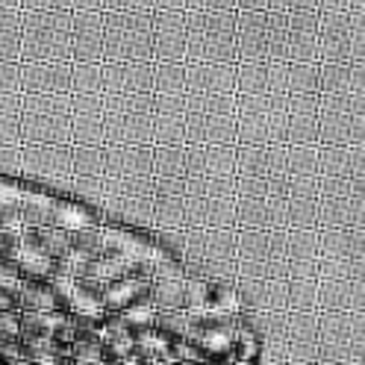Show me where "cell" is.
Listing matches in <instances>:
<instances>
[{
  "label": "cell",
  "mask_w": 365,
  "mask_h": 365,
  "mask_svg": "<svg viewBox=\"0 0 365 365\" xmlns=\"http://www.w3.org/2000/svg\"><path fill=\"white\" fill-rule=\"evenodd\" d=\"M186 62L236 65V12H186Z\"/></svg>",
  "instance_id": "cell-1"
},
{
  "label": "cell",
  "mask_w": 365,
  "mask_h": 365,
  "mask_svg": "<svg viewBox=\"0 0 365 365\" xmlns=\"http://www.w3.org/2000/svg\"><path fill=\"white\" fill-rule=\"evenodd\" d=\"M156 95H103V145H153Z\"/></svg>",
  "instance_id": "cell-2"
},
{
  "label": "cell",
  "mask_w": 365,
  "mask_h": 365,
  "mask_svg": "<svg viewBox=\"0 0 365 365\" xmlns=\"http://www.w3.org/2000/svg\"><path fill=\"white\" fill-rule=\"evenodd\" d=\"M21 62H71V12H21Z\"/></svg>",
  "instance_id": "cell-3"
},
{
  "label": "cell",
  "mask_w": 365,
  "mask_h": 365,
  "mask_svg": "<svg viewBox=\"0 0 365 365\" xmlns=\"http://www.w3.org/2000/svg\"><path fill=\"white\" fill-rule=\"evenodd\" d=\"M21 145H71V95H21Z\"/></svg>",
  "instance_id": "cell-4"
},
{
  "label": "cell",
  "mask_w": 365,
  "mask_h": 365,
  "mask_svg": "<svg viewBox=\"0 0 365 365\" xmlns=\"http://www.w3.org/2000/svg\"><path fill=\"white\" fill-rule=\"evenodd\" d=\"M103 62H153V12H103Z\"/></svg>",
  "instance_id": "cell-5"
},
{
  "label": "cell",
  "mask_w": 365,
  "mask_h": 365,
  "mask_svg": "<svg viewBox=\"0 0 365 365\" xmlns=\"http://www.w3.org/2000/svg\"><path fill=\"white\" fill-rule=\"evenodd\" d=\"M21 180L56 197L71 195V145H21Z\"/></svg>",
  "instance_id": "cell-6"
},
{
  "label": "cell",
  "mask_w": 365,
  "mask_h": 365,
  "mask_svg": "<svg viewBox=\"0 0 365 365\" xmlns=\"http://www.w3.org/2000/svg\"><path fill=\"white\" fill-rule=\"evenodd\" d=\"M362 56V21L359 15H318V62L359 65Z\"/></svg>",
  "instance_id": "cell-7"
},
{
  "label": "cell",
  "mask_w": 365,
  "mask_h": 365,
  "mask_svg": "<svg viewBox=\"0 0 365 365\" xmlns=\"http://www.w3.org/2000/svg\"><path fill=\"white\" fill-rule=\"evenodd\" d=\"M103 177L153 180V145H103Z\"/></svg>",
  "instance_id": "cell-8"
},
{
  "label": "cell",
  "mask_w": 365,
  "mask_h": 365,
  "mask_svg": "<svg viewBox=\"0 0 365 365\" xmlns=\"http://www.w3.org/2000/svg\"><path fill=\"white\" fill-rule=\"evenodd\" d=\"M103 95H153V62H101Z\"/></svg>",
  "instance_id": "cell-9"
},
{
  "label": "cell",
  "mask_w": 365,
  "mask_h": 365,
  "mask_svg": "<svg viewBox=\"0 0 365 365\" xmlns=\"http://www.w3.org/2000/svg\"><path fill=\"white\" fill-rule=\"evenodd\" d=\"M21 95H71V62H21Z\"/></svg>",
  "instance_id": "cell-10"
},
{
  "label": "cell",
  "mask_w": 365,
  "mask_h": 365,
  "mask_svg": "<svg viewBox=\"0 0 365 365\" xmlns=\"http://www.w3.org/2000/svg\"><path fill=\"white\" fill-rule=\"evenodd\" d=\"M71 145L103 148V95H71Z\"/></svg>",
  "instance_id": "cell-11"
},
{
  "label": "cell",
  "mask_w": 365,
  "mask_h": 365,
  "mask_svg": "<svg viewBox=\"0 0 365 365\" xmlns=\"http://www.w3.org/2000/svg\"><path fill=\"white\" fill-rule=\"evenodd\" d=\"M153 62H186V12H153Z\"/></svg>",
  "instance_id": "cell-12"
},
{
  "label": "cell",
  "mask_w": 365,
  "mask_h": 365,
  "mask_svg": "<svg viewBox=\"0 0 365 365\" xmlns=\"http://www.w3.org/2000/svg\"><path fill=\"white\" fill-rule=\"evenodd\" d=\"M268 12H236V62H268Z\"/></svg>",
  "instance_id": "cell-13"
},
{
  "label": "cell",
  "mask_w": 365,
  "mask_h": 365,
  "mask_svg": "<svg viewBox=\"0 0 365 365\" xmlns=\"http://www.w3.org/2000/svg\"><path fill=\"white\" fill-rule=\"evenodd\" d=\"M186 145H236V115L186 109Z\"/></svg>",
  "instance_id": "cell-14"
},
{
  "label": "cell",
  "mask_w": 365,
  "mask_h": 365,
  "mask_svg": "<svg viewBox=\"0 0 365 365\" xmlns=\"http://www.w3.org/2000/svg\"><path fill=\"white\" fill-rule=\"evenodd\" d=\"M71 62H103V12H71Z\"/></svg>",
  "instance_id": "cell-15"
},
{
  "label": "cell",
  "mask_w": 365,
  "mask_h": 365,
  "mask_svg": "<svg viewBox=\"0 0 365 365\" xmlns=\"http://www.w3.org/2000/svg\"><path fill=\"white\" fill-rule=\"evenodd\" d=\"M186 177H236V145H186Z\"/></svg>",
  "instance_id": "cell-16"
},
{
  "label": "cell",
  "mask_w": 365,
  "mask_h": 365,
  "mask_svg": "<svg viewBox=\"0 0 365 365\" xmlns=\"http://www.w3.org/2000/svg\"><path fill=\"white\" fill-rule=\"evenodd\" d=\"M186 95H236V65L186 62Z\"/></svg>",
  "instance_id": "cell-17"
},
{
  "label": "cell",
  "mask_w": 365,
  "mask_h": 365,
  "mask_svg": "<svg viewBox=\"0 0 365 365\" xmlns=\"http://www.w3.org/2000/svg\"><path fill=\"white\" fill-rule=\"evenodd\" d=\"M150 301V274H130L124 280L109 283L101 294L103 312H124L135 304Z\"/></svg>",
  "instance_id": "cell-18"
},
{
  "label": "cell",
  "mask_w": 365,
  "mask_h": 365,
  "mask_svg": "<svg viewBox=\"0 0 365 365\" xmlns=\"http://www.w3.org/2000/svg\"><path fill=\"white\" fill-rule=\"evenodd\" d=\"M18 309L21 312H62V315L71 312L65 292H59L51 280H24V286L18 292Z\"/></svg>",
  "instance_id": "cell-19"
},
{
  "label": "cell",
  "mask_w": 365,
  "mask_h": 365,
  "mask_svg": "<svg viewBox=\"0 0 365 365\" xmlns=\"http://www.w3.org/2000/svg\"><path fill=\"white\" fill-rule=\"evenodd\" d=\"M318 86L322 98H362L359 65H327L318 62Z\"/></svg>",
  "instance_id": "cell-20"
},
{
  "label": "cell",
  "mask_w": 365,
  "mask_h": 365,
  "mask_svg": "<svg viewBox=\"0 0 365 365\" xmlns=\"http://www.w3.org/2000/svg\"><path fill=\"white\" fill-rule=\"evenodd\" d=\"M362 171V153L351 145H327L318 148V177H336V180H359Z\"/></svg>",
  "instance_id": "cell-21"
},
{
  "label": "cell",
  "mask_w": 365,
  "mask_h": 365,
  "mask_svg": "<svg viewBox=\"0 0 365 365\" xmlns=\"http://www.w3.org/2000/svg\"><path fill=\"white\" fill-rule=\"evenodd\" d=\"M101 212L83 207V203L71 200V197H56L53 212H51V227H59V230L77 233V230H88V227H98Z\"/></svg>",
  "instance_id": "cell-22"
},
{
  "label": "cell",
  "mask_w": 365,
  "mask_h": 365,
  "mask_svg": "<svg viewBox=\"0 0 365 365\" xmlns=\"http://www.w3.org/2000/svg\"><path fill=\"white\" fill-rule=\"evenodd\" d=\"M153 180H186V145H153Z\"/></svg>",
  "instance_id": "cell-23"
},
{
  "label": "cell",
  "mask_w": 365,
  "mask_h": 365,
  "mask_svg": "<svg viewBox=\"0 0 365 365\" xmlns=\"http://www.w3.org/2000/svg\"><path fill=\"white\" fill-rule=\"evenodd\" d=\"M0 62H21V9L0 12Z\"/></svg>",
  "instance_id": "cell-24"
},
{
  "label": "cell",
  "mask_w": 365,
  "mask_h": 365,
  "mask_svg": "<svg viewBox=\"0 0 365 365\" xmlns=\"http://www.w3.org/2000/svg\"><path fill=\"white\" fill-rule=\"evenodd\" d=\"M236 95H268V62H236Z\"/></svg>",
  "instance_id": "cell-25"
},
{
  "label": "cell",
  "mask_w": 365,
  "mask_h": 365,
  "mask_svg": "<svg viewBox=\"0 0 365 365\" xmlns=\"http://www.w3.org/2000/svg\"><path fill=\"white\" fill-rule=\"evenodd\" d=\"M68 359L74 365H103L106 354H103V341L101 333H77L74 341L68 345Z\"/></svg>",
  "instance_id": "cell-26"
},
{
  "label": "cell",
  "mask_w": 365,
  "mask_h": 365,
  "mask_svg": "<svg viewBox=\"0 0 365 365\" xmlns=\"http://www.w3.org/2000/svg\"><path fill=\"white\" fill-rule=\"evenodd\" d=\"M318 62H289L286 95H318Z\"/></svg>",
  "instance_id": "cell-27"
},
{
  "label": "cell",
  "mask_w": 365,
  "mask_h": 365,
  "mask_svg": "<svg viewBox=\"0 0 365 365\" xmlns=\"http://www.w3.org/2000/svg\"><path fill=\"white\" fill-rule=\"evenodd\" d=\"M286 177H318V145H286Z\"/></svg>",
  "instance_id": "cell-28"
},
{
  "label": "cell",
  "mask_w": 365,
  "mask_h": 365,
  "mask_svg": "<svg viewBox=\"0 0 365 365\" xmlns=\"http://www.w3.org/2000/svg\"><path fill=\"white\" fill-rule=\"evenodd\" d=\"M62 312H21V339H51Z\"/></svg>",
  "instance_id": "cell-29"
},
{
  "label": "cell",
  "mask_w": 365,
  "mask_h": 365,
  "mask_svg": "<svg viewBox=\"0 0 365 365\" xmlns=\"http://www.w3.org/2000/svg\"><path fill=\"white\" fill-rule=\"evenodd\" d=\"M71 174L74 177H103V148L71 145Z\"/></svg>",
  "instance_id": "cell-30"
},
{
  "label": "cell",
  "mask_w": 365,
  "mask_h": 365,
  "mask_svg": "<svg viewBox=\"0 0 365 365\" xmlns=\"http://www.w3.org/2000/svg\"><path fill=\"white\" fill-rule=\"evenodd\" d=\"M71 95H103L98 62H71Z\"/></svg>",
  "instance_id": "cell-31"
},
{
  "label": "cell",
  "mask_w": 365,
  "mask_h": 365,
  "mask_svg": "<svg viewBox=\"0 0 365 365\" xmlns=\"http://www.w3.org/2000/svg\"><path fill=\"white\" fill-rule=\"evenodd\" d=\"M118 322H121V324L133 333V339H135L139 333H145V330L153 327V322H156V309H153L150 301H148V304H135V307L118 312Z\"/></svg>",
  "instance_id": "cell-32"
},
{
  "label": "cell",
  "mask_w": 365,
  "mask_h": 365,
  "mask_svg": "<svg viewBox=\"0 0 365 365\" xmlns=\"http://www.w3.org/2000/svg\"><path fill=\"white\" fill-rule=\"evenodd\" d=\"M153 330L165 336L168 341H180L189 336V315L186 312H156Z\"/></svg>",
  "instance_id": "cell-33"
},
{
  "label": "cell",
  "mask_w": 365,
  "mask_h": 365,
  "mask_svg": "<svg viewBox=\"0 0 365 365\" xmlns=\"http://www.w3.org/2000/svg\"><path fill=\"white\" fill-rule=\"evenodd\" d=\"M21 341V309L0 312V345H18Z\"/></svg>",
  "instance_id": "cell-34"
},
{
  "label": "cell",
  "mask_w": 365,
  "mask_h": 365,
  "mask_svg": "<svg viewBox=\"0 0 365 365\" xmlns=\"http://www.w3.org/2000/svg\"><path fill=\"white\" fill-rule=\"evenodd\" d=\"M0 95H21V62H0Z\"/></svg>",
  "instance_id": "cell-35"
},
{
  "label": "cell",
  "mask_w": 365,
  "mask_h": 365,
  "mask_svg": "<svg viewBox=\"0 0 365 365\" xmlns=\"http://www.w3.org/2000/svg\"><path fill=\"white\" fill-rule=\"evenodd\" d=\"M0 177H21V145H0Z\"/></svg>",
  "instance_id": "cell-36"
},
{
  "label": "cell",
  "mask_w": 365,
  "mask_h": 365,
  "mask_svg": "<svg viewBox=\"0 0 365 365\" xmlns=\"http://www.w3.org/2000/svg\"><path fill=\"white\" fill-rule=\"evenodd\" d=\"M101 12H153V0H103Z\"/></svg>",
  "instance_id": "cell-37"
},
{
  "label": "cell",
  "mask_w": 365,
  "mask_h": 365,
  "mask_svg": "<svg viewBox=\"0 0 365 365\" xmlns=\"http://www.w3.org/2000/svg\"><path fill=\"white\" fill-rule=\"evenodd\" d=\"M24 286V274H21L15 259H0V289H21Z\"/></svg>",
  "instance_id": "cell-38"
},
{
  "label": "cell",
  "mask_w": 365,
  "mask_h": 365,
  "mask_svg": "<svg viewBox=\"0 0 365 365\" xmlns=\"http://www.w3.org/2000/svg\"><path fill=\"white\" fill-rule=\"evenodd\" d=\"M21 12H71V0H21Z\"/></svg>",
  "instance_id": "cell-39"
},
{
  "label": "cell",
  "mask_w": 365,
  "mask_h": 365,
  "mask_svg": "<svg viewBox=\"0 0 365 365\" xmlns=\"http://www.w3.org/2000/svg\"><path fill=\"white\" fill-rule=\"evenodd\" d=\"M186 12H236V0H186Z\"/></svg>",
  "instance_id": "cell-40"
},
{
  "label": "cell",
  "mask_w": 365,
  "mask_h": 365,
  "mask_svg": "<svg viewBox=\"0 0 365 365\" xmlns=\"http://www.w3.org/2000/svg\"><path fill=\"white\" fill-rule=\"evenodd\" d=\"M0 145H21V115H0Z\"/></svg>",
  "instance_id": "cell-41"
},
{
  "label": "cell",
  "mask_w": 365,
  "mask_h": 365,
  "mask_svg": "<svg viewBox=\"0 0 365 365\" xmlns=\"http://www.w3.org/2000/svg\"><path fill=\"white\" fill-rule=\"evenodd\" d=\"M362 0H318V12H336V15H359Z\"/></svg>",
  "instance_id": "cell-42"
},
{
  "label": "cell",
  "mask_w": 365,
  "mask_h": 365,
  "mask_svg": "<svg viewBox=\"0 0 365 365\" xmlns=\"http://www.w3.org/2000/svg\"><path fill=\"white\" fill-rule=\"evenodd\" d=\"M21 250V230H0V259H15Z\"/></svg>",
  "instance_id": "cell-43"
},
{
  "label": "cell",
  "mask_w": 365,
  "mask_h": 365,
  "mask_svg": "<svg viewBox=\"0 0 365 365\" xmlns=\"http://www.w3.org/2000/svg\"><path fill=\"white\" fill-rule=\"evenodd\" d=\"M153 12H186V0H153Z\"/></svg>",
  "instance_id": "cell-44"
},
{
  "label": "cell",
  "mask_w": 365,
  "mask_h": 365,
  "mask_svg": "<svg viewBox=\"0 0 365 365\" xmlns=\"http://www.w3.org/2000/svg\"><path fill=\"white\" fill-rule=\"evenodd\" d=\"M236 12H268V0H236Z\"/></svg>",
  "instance_id": "cell-45"
},
{
  "label": "cell",
  "mask_w": 365,
  "mask_h": 365,
  "mask_svg": "<svg viewBox=\"0 0 365 365\" xmlns=\"http://www.w3.org/2000/svg\"><path fill=\"white\" fill-rule=\"evenodd\" d=\"M103 0H71V12H101Z\"/></svg>",
  "instance_id": "cell-46"
},
{
  "label": "cell",
  "mask_w": 365,
  "mask_h": 365,
  "mask_svg": "<svg viewBox=\"0 0 365 365\" xmlns=\"http://www.w3.org/2000/svg\"><path fill=\"white\" fill-rule=\"evenodd\" d=\"M289 12H318V0H289Z\"/></svg>",
  "instance_id": "cell-47"
},
{
  "label": "cell",
  "mask_w": 365,
  "mask_h": 365,
  "mask_svg": "<svg viewBox=\"0 0 365 365\" xmlns=\"http://www.w3.org/2000/svg\"><path fill=\"white\" fill-rule=\"evenodd\" d=\"M9 9H21V0H0V12H9Z\"/></svg>",
  "instance_id": "cell-48"
},
{
  "label": "cell",
  "mask_w": 365,
  "mask_h": 365,
  "mask_svg": "<svg viewBox=\"0 0 365 365\" xmlns=\"http://www.w3.org/2000/svg\"><path fill=\"white\" fill-rule=\"evenodd\" d=\"M156 365H189V362H177V359H168V362H156Z\"/></svg>",
  "instance_id": "cell-49"
},
{
  "label": "cell",
  "mask_w": 365,
  "mask_h": 365,
  "mask_svg": "<svg viewBox=\"0 0 365 365\" xmlns=\"http://www.w3.org/2000/svg\"><path fill=\"white\" fill-rule=\"evenodd\" d=\"M71 365H74V362H71Z\"/></svg>",
  "instance_id": "cell-50"
}]
</instances>
